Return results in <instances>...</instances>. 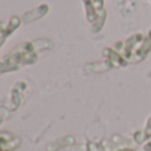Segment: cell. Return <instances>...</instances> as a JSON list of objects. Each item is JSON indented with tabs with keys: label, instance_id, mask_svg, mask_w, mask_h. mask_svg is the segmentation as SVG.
<instances>
[{
	"label": "cell",
	"instance_id": "6da1fadb",
	"mask_svg": "<svg viewBox=\"0 0 151 151\" xmlns=\"http://www.w3.org/2000/svg\"><path fill=\"white\" fill-rule=\"evenodd\" d=\"M143 135H145V141L146 139H151V117H149L146 122V127L143 130Z\"/></svg>",
	"mask_w": 151,
	"mask_h": 151
},
{
	"label": "cell",
	"instance_id": "7a4b0ae2",
	"mask_svg": "<svg viewBox=\"0 0 151 151\" xmlns=\"http://www.w3.org/2000/svg\"><path fill=\"white\" fill-rule=\"evenodd\" d=\"M145 150H146V151H151V139L147 142L146 145H145Z\"/></svg>",
	"mask_w": 151,
	"mask_h": 151
},
{
	"label": "cell",
	"instance_id": "3957f363",
	"mask_svg": "<svg viewBox=\"0 0 151 151\" xmlns=\"http://www.w3.org/2000/svg\"><path fill=\"white\" fill-rule=\"evenodd\" d=\"M121 151H135V150H131V149H123V150H121Z\"/></svg>",
	"mask_w": 151,
	"mask_h": 151
},
{
	"label": "cell",
	"instance_id": "277c9868",
	"mask_svg": "<svg viewBox=\"0 0 151 151\" xmlns=\"http://www.w3.org/2000/svg\"><path fill=\"white\" fill-rule=\"evenodd\" d=\"M150 39H151V31H150Z\"/></svg>",
	"mask_w": 151,
	"mask_h": 151
}]
</instances>
